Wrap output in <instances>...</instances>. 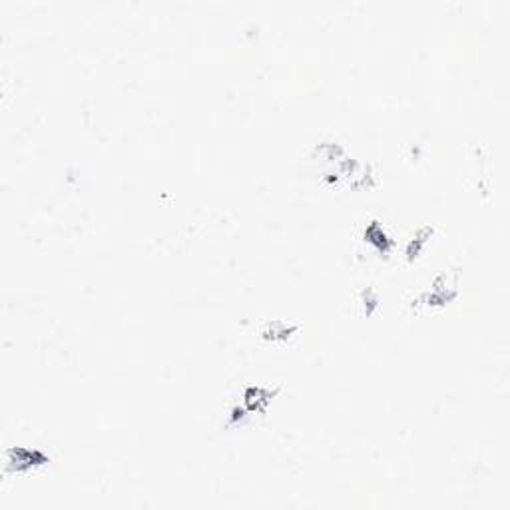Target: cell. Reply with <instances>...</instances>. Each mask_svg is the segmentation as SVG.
Masks as SVG:
<instances>
[{"label":"cell","mask_w":510,"mask_h":510,"mask_svg":"<svg viewBox=\"0 0 510 510\" xmlns=\"http://www.w3.org/2000/svg\"><path fill=\"white\" fill-rule=\"evenodd\" d=\"M459 293V275L456 273H441L439 278L433 281V287L427 293H423L421 303L423 305H444L447 301H451L456 297Z\"/></svg>","instance_id":"1"},{"label":"cell","mask_w":510,"mask_h":510,"mask_svg":"<svg viewBox=\"0 0 510 510\" xmlns=\"http://www.w3.org/2000/svg\"><path fill=\"white\" fill-rule=\"evenodd\" d=\"M50 461L46 452L40 451V449H23V447H16V449H8L6 451V471L12 473H23L28 471L32 466H40V464H46Z\"/></svg>","instance_id":"2"},{"label":"cell","mask_w":510,"mask_h":510,"mask_svg":"<svg viewBox=\"0 0 510 510\" xmlns=\"http://www.w3.org/2000/svg\"><path fill=\"white\" fill-rule=\"evenodd\" d=\"M275 389L261 385H247L244 389V409L247 413H266L271 399L275 397Z\"/></svg>","instance_id":"3"},{"label":"cell","mask_w":510,"mask_h":510,"mask_svg":"<svg viewBox=\"0 0 510 510\" xmlns=\"http://www.w3.org/2000/svg\"><path fill=\"white\" fill-rule=\"evenodd\" d=\"M297 329H299V327L295 323L273 319V321H267L266 327L261 329V337H263L266 341H271V343H279V341H287Z\"/></svg>","instance_id":"4"},{"label":"cell","mask_w":510,"mask_h":510,"mask_svg":"<svg viewBox=\"0 0 510 510\" xmlns=\"http://www.w3.org/2000/svg\"><path fill=\"white\" fill-rule=\"evenodd\" d=\"M365 242H369V244H373L379 251H382V254H387L391 247H393V242H391V237L385 233V230H382V225L379 223V221H371L369 223V228L365 230Z\"/></svg>","instance_id":"5"},{"label":"cell","mask_w":510,"mask_h":510,"mask_svg":"<svg viewBox=\"0 0 510 510\" xmlns=\"http://www.w3.org/2000/svg\"><path fill=\"white\" fill-rule=\"evenodd\" d=\"M430 235H433V228H429V225L418 228L417 233L413 235V240H411L409 245H406V255H409V259H413V257H417V255L421 254V249H423L425 244L429 242Z\"/></svg>","instance_id":"6"},{"label":"cell","mask_w":510,"mask_h":510,"mask_svg":"<svg viewBox=\"0 0 510 510\" xmlns=\"http://www.w3.org/2000/svg\"><path fill=\"white\" fill-rule=\"evenodd\" d=\"M379 305V295L375 290H365L363 291V307H365V313L371 315L373 309Z\"/></svg>","instance_id":"7"}]
</instances>
